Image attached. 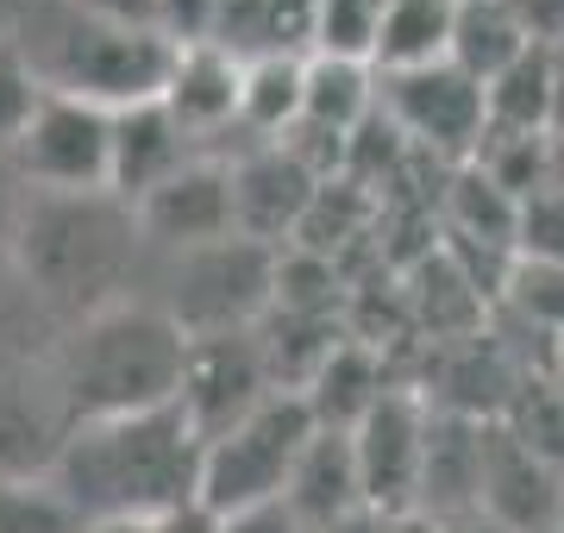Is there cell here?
I'll list each match as a JSON object with an SVG mask.
<instances>
[{"label":"cell","mask_w":564,"mask_h":533,"mask_svg":"<svg viewBox=\"0 0 564 533\" xmlns=\"http://www.w3.org/2000/svg\"><path fill=\"white\" fill-rule=\"evenodd\" d=\"M51 483L76 521H163L202 490V433L176 402L120 421H82L63 433Z\"/></svg>","instance_id":"cell-1"},{"label":"cell","mask_w":564,"mask_h":533,"mask_svg":"<svg viewBox=\"0 0 564 533\" xmlns=\"http://www.w3.org/2000/svg\"><path fill=\"white\" fill-rule=\"evenodd\" d=\"M188 333L163 314V302H113L82 314L51 365V390L63 421H120V414L170 409L182 395Z\"/></svg>","instance_id":"cell-2"},{"label":"cell","mask_w":564,"mask_h":533,"mask_svg":"<svg viewBox=\"0 0 564 533\" xmlns=\"http://www.w3.org/2000/svg\"><path fill=\"white\" fill-rule=\"evenodd\" d=\"M139 220L120 195H44L32 188L7 226V251L25 289L69 314L126 302L120 283L139 264Z\"/></svg>","instance_id":"cell-3"},{"label":"cell","mask_w":564,"mask_h":533,"mask_svg":"<svg viewBox=\"0 0 564 533\" xmlns=\"http://www.w3.org/2000/svg\"><path fill=\"white\" fill-rule=\"evenodd\" d=\"M7 51L32 69L44 95L95 101L107 113L163 101L170 63H176V44L163 32H120L76 0H20Z\"/></svg>","instance_id":"cell-4"},{"label":"cell","mask_w":564,"mask_h":533,"mask_svg":"<svg viewBox=\"0 0 564 533\" xmlns=\"http://www.w3.org/2000/svg\"><path fill=\"white\" fill-rule=\"evenodd\" d=\"M314 433H321V421L307 409V395L276 390L270 402H258V409L245 414L239 427H226L220 439L202 446V490H195V502L214 521L282 502Z\"/></svg>","instance_id":"cell-5"},{"label":"cell","mask_w":564,"mask_h":533,"mask_svg":"<svg viewBox=\"0 0 564 533\" xmlns=\"http://www.w3.org/2000/svg\"><path fill=\"white\" fill-rule=\"evenodd\" d=\"M270 295H276V258H270V246L232 232L220 246L182 251L163 314H170L188 339H214V333H245L251 314H258Z\"/></svg>","instance_id":"cell-6"},{"label":"cell","mask_w":564,"mask_h":533,"mask_svg":"<svg viewBox=\"0 0 564 533\" xmlns=\"http://www.w3.org/2000/svg\"><path fill=\"white\" fill-rule=\"evenodd\" d=\"M13 170L44 195H107L113 170V113L95 101L44 95L13 144Z\"/></svg>","instance_id":"cell-7"},{"label":"cell","mask_w":564,"mask_h":533,"mask_svg":"<svg viewBox=\"0 0 564 533\" xmlns=\"http://www.w3.org/2000/svg\"><path fill=\"white\" fill-rule=\"evenodd\" d=\"M377 107L402 139L440 151V157H477L489 139L484 83H470L458 63L408 69V76H377Z\"/></svg>","instance_id":"cell-8"},{"label":"cell","mask_w":564,"mask_h":533,"mask_svg":"<svg viewBox=\"0 0 564 533\" xmlns=\"http://www.w3.org/2000/svg\"><path fill=\"white\" fill-rule=\"evenodd\" d=\"M426 427H433V402L408 390H383L370 402L358 427H351V458H358L364 509L370 514H414L421 509V465H426Z\"/></svg>","instance_id":"cell-9"},{"label":"cell","mask_w":564,"mask_h":533,"mask_svg":"<svg viewBox=\"0 0 564 533\" xmlns=\"http://www.w3.org/2000/svg\"><path fill=\"white\" fill-rule=\"evenodd\" d=\"M282 383L270 377V351L251 333H214V339H188V365H182V395L176 409L188 414V427L207 439H220L226 427H239L245 414L270 402Z\"/></svg>","instance_id":"cell-10"},{"label":"cell","mask_w":564,"mask_h":533,"mask_svg":"<svg viewBox=\"0 0 564 533\" xmlns=\"http://www.w3.org/2000/svg\"><path fill=\"white\" fill-rule=\"evenodd\" d=\"M132 220H139L144 246H163L176 258L182 251H202V246H220V239L239 232V220H232V170L188 157L170 183H158L132 207Z\"/></svg>","instance_id":"cell-11"},{"label":"cell","mask_w":564,"mask_h":533,"mask_svg":"<svg viewBox=\"0 0 564 533\" xmlns=\"http://www.w3.org/2000/svg\"><path fill=\"white\" fill-rule=\"evenodd\" d=\"M477 514H489L508 533H552L564 527V471L514 439L508 427H484V490Z\"/></svg>","instance_id":"cell-12"},{"label":"cell","mask_w":564,"mask_h":533,"mask_svg":"<svg viewBox=\"0 0 564 533\" xmlns=\"http://www.w3.org/2000/svg\"><path fill=\"white\" fill-rule=\"evenodd\" d=\"M314 207V176L295 151H258L232 170V220H239V239H258V246H276L282 232H295L302 214Z\"/></svg>","instance_id":"cell-13"},{"label":"cell","mask_w":564,"mask_h":533,"mask_svg":"<svg viewBox=\"0 0 564 533\" xmlns=\"http://www.w3.org/2000/svg\"><path fill=\"white\" fill-rule=\"evenodd\" d=\"M239 88H245V63L226 51V44H176V63H170V83H163V113L188 132V139H207L220 132L226 120H239Z\"/></svg>","instance_id":"cell-14"},{"label":"cell","mask_w":564,"mask_h":533,"mask_svg":"<svg viewBox=\"0 0 564 533\" xmlns=\"http://www.w3.org/2000/svg\"><path fill=\"white\" fill-rule=\"evenodd\" d=\"M188 164V132H182L163 101L120 107L113 113V170H107V195H120L126 207H139L158 183H170Z\"/></svg>","instance_id":"cell-15"},{"label":"cell","mask_w":564,"mask_h":533,"mask_svg":"<svg viewBox=\"0 0 564 533\" xmlns=\"http://www.w3.org/2000/svg\"><path fill=\"white\" fill-rule=\"evenodd\" d=\"M63 433L69 421L57 390H39L25 370H0V477H51Z\"/></svg>","instance_id":"cell-16"},{"label":"cell","mask_w":564,"mask_h":533,"mask_svg":"<svg viewBox=\"0 0 564 533\" xmlns=\"http://www.w3.org/2000/svg\"><path fill=\"white\" fill-rule=\"evenodd\" d=\"M282 509L295 514L307 533L333 527L345 514L364 509V483H358V458H351V433L339 427H321L307 439L302 465L289 477V496H282Z\"/></svg>","instance_id":"cell-17"},{"label":"cell","mask_w":564,"mask_h":533,"mask_svg":"<svg viewBox=\"0 0 564 533\" xmlns=\"http://www.w3.org/2000/svg\"><path fill=\"white\" fill-rule=\"evenodd\" d=\"M489 139H552L558 132V51H527L484 88Z\"/></svg>","instance_id":"cell-18"},{"label":"cell","mask_w":564,"mask_h":533,"mask_svg":"<svg viewBox=\"0 0 564 533\" xmlns=\"http://www.w3.org/2000/svg\"><path fill=\"white\" fill-rule=\"evenodd\" d=\"M458 7L464 0H389L383 25H377L370 69H377V76H408V69L452 63V25H458Z\"/></svg>","instance_id":"cell-19"},{"label":"cell","mask_w":564,"mask_h":533,"mask_svg":"<svg viewBox=\"0 0 564 533\" xmlns=\"http://www.w3.org/2000/svg\"><path fill=\"white\" fill-rule=\"evenodd\" d=\"M533 44L527 32L514 25L508 0H464L458 7V25H452V63H458L470 83H496L508 63H521Z\"/></svg>","instance_id":"cell-20"},{"label":"cell","mask_w":564,"mask_h":533,"mask_svg":"<svg viewBox=\"0 0 564 533\" xmlns=\"http://www.w3.org/2000/svg\"><path fill=\"white\" fill-rule=\"evenodd\" d=\"M377 107V69L370 63H339V57H307V95H302V126H326L333 139L351 132Z\"/></svg>","instance_id":"cell-21"},{"label":"cell","mask_w":564,"mask_h":533,"mask_svg":"<svg viewBox=\"0 0 564 533\" xmlns=\"http://www.w3.org/2000/svg\"><path fill=\"white\" fill-rule=\"evenodd\" d=\"M302 95H307V63L302 57H251L245 63V88H239V120L258 132H282L302 126Z\"/></svg>","instance_id":"cell-22"},{"label":"cell","mask_w":564,"mask_h":533,"mask_svg":"<svg viewBox=\"0 0 564 533\" xmlns=\"http://www.w3.org/2000/svg\"><path fill=\"white\" fill-rule=\"evenodd\" d=\"M383 7L389 0H307L314 57L370 63V51H377V25H383Z\"/></svg>","instance_id":"cell-23"},{"label":"cell","mask_w":564,"mask_h":533,"mask_svg":"<svg viewBox=\"0 0 564 533\" xmlns=\"http://www.w3.org/2000/svg\"><path fill=\"white\" fill-rule=\"evenodd\" d=\"M508 308L521 314L533 333L545 339H564V264H545V258H514L502 276Z\"/></svg>","instance_id":"cell-24"},{"label":"cell","mask_w":564,"mask_h":533,"mask_svg":"<svg viewBox=\"0 0 564 533\" xmlns=\"http://www.w3.org/2000/svg\"><path fill=\"white\" fill-rule=\"evenodd\" d=\"M76 509L51 477H0V533H76Z\"/></svg>","instance_id":"cell-25"},{"label":"cell","mask_w":564,"mask_h":533,"mask_svg":"<svg viewBox=\"0 0 564 533\" xmlns=\"http://www.w3.org/2000/svg\"><path fill=\"white\" fill-rule=\"evenodd\" d=\"M514 258H545V264H564V188L558 183H545L540 195H527V202H521Z\"/></svg>","instance_id":"cell-26"},{"label":"cell","mask_w":564,"mask_h":533,"mask_svg":"<svg viewBox=\"0 0 564 533\" xmlns=\"http://www.w3.org/2000/svg\"><path fill=\"white\" fill-rule=\"evenodd\" d=\"M39 101H44V88L32 83V69H25L13 51H0V157H13V144H20V132L32 126Z\"/></svg>","instance_id":"cell-27"},{"label":"cell","mask_w":564,"mask_h":533,"mask_svg":"<svg viewBox=\"0 0 564 533\" xmlns=\"http://www.w3.org/2000/svg\"><path fill=\"white\" fill-rule=\"evenodd\" d=\"M220 13H226V0H158V25L170 44H207Z\"/></svg>","instance_id":"cell-28"},{"label":"cell","mask_w":564,"mask_h":533,"mask_svg":"<svg viewBox=\"0 0 564 533\" xmlns=\"http://www.w3.org/2000/svg\"><path fill=\"white\" fill-rule=\"evenodd\" d=\"M508 13L533 51H564V0H508Z\"/></svg>","instance_id":"cell-29"},{"label":"cell","mask_w":564,"mask_h":533,"mask_svg":"<svg viewBox=\"0 0 564 533\" xmlns=\"http://www.w3.org/2000/svg\"><path fill=\"white\" fill-rule=\"evenodd\" d=\"M76 7H88L95 20L120 25V32H163L158 25V0H76Z\"/></svg>","instance_id":"cell-30"},{"label":"cell","mask_w":564,"mask_h":533,"mask_svg":"<svg viewBox=\"0 0 564 533\" xmlns=\"http://www.w3.org/2000/svg\"><path fill=\"white\" fill-rule=\"evenodd\" d=\"M220 533H307L295 514L282 509V502H270V509H245V514H226Z\"/></svg>","instance_id":"cell-31"},{"label":"cell","mask_w":564,"mask_h":533,"mask_svg":"<svg viewBox=\"0 0 564 533\" xmlns=\"http://www.w3.org/2000/svg\"><path fill=\"white\" fill-rule=\"evenodd\" d=\"M158 533H220V521L202 509V502H188V509H176V514H163L158 521Z\"/></svg>","instance_id":"cell-32"},{"label":"cell","mask_w":564,"mask_h":533,"mask_svg":"<svg viewBox=\"0 0 564 533\" xmlns=\"http://www.w3.org/2000/svg\"><path fill=\"white\" fill-rule=\"evenodd\" d=\"M321 533H389V514L358 509V514H345V521H333V527H321Z\"/></svg>","instance_id":"cell-33"},{"label":"cell","mask_w":564,"mask_h":533,"mask_svg":"<svg viewBox=\"0 0 564 533\" xmlns=\"http://www.w3.org/2000/svg\"><path fill=\"white\" fill-rule=\"evenodd\" d=\"M76 533H158V521H82Z\"/></svg>","instance_id":"cell-34"},{"label":"cell","mask_w":564,"mask_h":533,"mask_svg":"<svg viewBox=\"0 0 564 533\" xmlns=\"http://www.w3.org/2000/svg\"><path fill=\"white\" fill-rule=\"evenodd\" d=\"M445 533H508V527H496L489 514H464V521H445Z\"/></svg>","instance_id":"cell-35"},{"label":"cell","mask_w":564,"mask_h":533,"mask_svg":"<svg viewBox=\"0 0 564 533\" xmlns=\"http://www.w3.org/2000/svg\"><path fill=\"white\" fill-rule=\"evenodd\" d=\"M13 13H20V0H0V51L13 44Z\"/></svg>","instance_id":"cell-36"},{"label":"cell","mask_w":564,"mask_h":533,"mask_svg":"<svg viewBox=\"0 0 564 533\" xmlns=\"http://www.w3.org/2000/svg\"><path fill=\"white\" fill-rule=\"evenodd\" d=\"M545 383H552V390L564 395V339H558V346H552V377H545Z\"/></svg>","instance_id":"cell-37"},{"label":"cell","mask_w":564,"mask_h":533,"mask_svg":"<svg viewBox=\"0 0 564 533\" xmlns=\"http://www.w3.org/2000/svg\"><path fill=\"white\" fill-rule=\"evenodd\" d=\"M552 533H564V527H552Z\"/></svg>","instance_id":"cell-38"},{"label":"cell","mask_w":564,"mask_h":533,"mask_svg":"<svg viewBox=\"0 0 564 533\" xmlns=\"http://www.w3.org/2000/svg\"><path fill=\"white\" fill-rule=\"evenodd\" d=\"M558 57H564V51H558Z\"/></svg>","instance_id":"cell-39"}]
</instances>
